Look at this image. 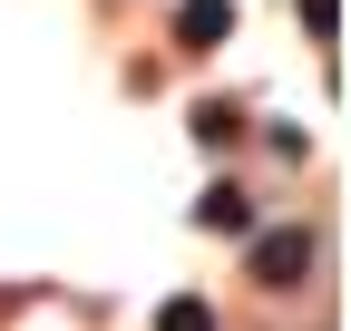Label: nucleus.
<instances>
[{"instance_id": "5", "label": "nucleus", "mask_w": 351, "mask_h": 331, "mask_svg": "<svg viewBox=\"0 0 351 331\" xmlns=\"http://www.w3.org/2000/svg\"><path fill=\"white\" fill-rule=\"evenodd\" d=\"M234 127H244L234 107H195V137H205V146H234Z\"/></svg>"}, {"instance_id": "2", "label": "nucleus", "mask_w": 351, "mask_h": 331, "mask_svg": "<svg viewBox=\"0 0 351 331\" xmlns=\"http://www.w3.org/2000/svg\"><path fill=\"white\" fill-rule=\"evenodd\" d=\"M225 29H234V0H186V10H176V39H186V49H215Z\"/></svg>"}, {"instance_id": "1", "label": "nucleus", "mask_w": 351, "mask_h": 331, "mask_svg": "<svg viewBox=\"0 0 351 331\" xmlns=\"http://www.w3.org/2000/svg\"><path fill=\"white\" fill-rule=\"evenodd\" d=\"M302 273H313V234H302V224L254 234V282H274V293H283V282H302Z\"/></svg>"}, {"instance_id": "3", "label": "nucleus", "mask_w": 351, "mask_h": 331, "mask_svg": "<svg viewBox=\"0 0 351 331\" xmlns=\"http://www.w3.org/2000/svg\"><path fill=\"white\" fill-rule=\"evenodd\" d=\"M195 224H205V234H244V224H254V195H244V185H215V195L195 204Z\"/></svg>"}, {"instance_id": "4", "label": "nucleus", "mask_w": 351, "mask_h": 331, "mask_svg": "<svg viewBox=\"0 0 351 331\" xmlns=\"http://www.w3.org/2000/svg\"><path fill=\"white\" fill-rule=\"evenodd\" d=\"M156 331H215V312H205V302H195V293H176V302H166V312H156Z\"/></svg>"}, {"instance_id": "6", "label": "nucleus", "mask_w": 351, "mask_h": 331, "mask_svg": "<svg viewBox=\"0 0 351 331\" xmlns=\"http://www.w3.org/2000/svg\"><path fill=\"white\" fill-rule=\"evenodd\" d=\"M302 29H313V39H332V29H341V0H302Z\"/></svg>"}]
</instances>
